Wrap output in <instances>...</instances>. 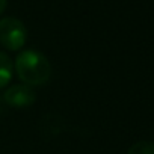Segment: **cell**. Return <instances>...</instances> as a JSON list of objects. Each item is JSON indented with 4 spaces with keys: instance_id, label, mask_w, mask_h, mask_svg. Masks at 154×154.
<instances>
[{
    "instance_id": "1",
    "label": "cell",
    "mask_w": 154,
    "mask_h": 154,
    "mask_svg": "<svg viewBox=\"0 0 154 154\" xmlns=\"http://www.w3.org/2000/svg\"><path fill=\"white\" fill-rule=\"evenodd\" d=\"M15 71L27 86H41L50 80L51 65L48 59L35 50H24L15 59Z\"/></svg>"
},
{
    "instance_id": "2",
    "label": "cell",
    "mask_w": 154,
    "mask_h": 154,
    "mask_svg": "<svg viewBox=\"0 0 154 154\" xmlns=\"http://www.w3.org/2000/svg\"><path fill=\"white\" fill-rule=\"evenodd\" d=\"M27 39V30L23 21L15 17H5L0 20V44L11 51L20 50Z\"/></svg>"
},
{
    "instance_id": "3",
    "label": "cell",
    "mask_w": 154,
    "mask_h": 154,
    "mask_svg": "<svg viewBox=\"0 0 154 154\" xmlns=\"http://www.w3.org/2000/svg\"><path fill=\"white\" fill-rule=\"evenodd\" d=\"M36 95L33 92V89L24 83H18L11 86L9 89H6V92L3 94V101L8 106L21 109V107H29L35 103Z\"/></svg>"
},
{
    "instance_id": "4",
    "label": "cell",
    "mask_w": 154,
    "mask_h": 154,
    "mask_svg": "<svg viewBox=\"0 0 154 154\" xmlns=\"http://www.w3.org/2000/svg\"><path fill=\"white\" fill-rule=\"evenodd\" d=\"M12 71H14V63L11 57L6 53L0 51V89L5 88L11 82Z\"/></svg>"
},
{
    "instance_id": "5",
    "label": "cell",
    "mask_w": 154,
    "mask_h": 154,
    "mask_svg": "<svg viewBox=\"0 0 154 154\" xmlns=\"http://www.w3.org/2000/svg\"><path fill=\"white\" fill-rule=\"evenodd\" d=\"M127 154H154V142H148V140H140L133 143Z\"/></svg>"
},
{
    "instance_id": "6",
    "label": "cell",
    "mask_w": 154,
    "mask_h": 154,
    "mask_svg": "<svg viewBox=\"0 0 154 154\" xmlns=\"http://www.w3.org/2000/svg\"><path fill=\"white\" fill-rule=\"evenodd\" d=\"M6 2H8V0H0V15H2V12L6 8Z\"/></svg>"
},
{
    "instance_id": "7",
    "label": "cell",
    "mask_w": 154,
    "mask_h": 154,
    "mask_svg": "<svg viewBox=\"0 0 154 154\" xmlns=\"http://www.w3.org/2000/svg\"><path fill=\"white\" fill-rule=\"evenodd\" d=\"M2 103H3V98L0 97V110H2Z\"/></svg>"
}]
</instances>
